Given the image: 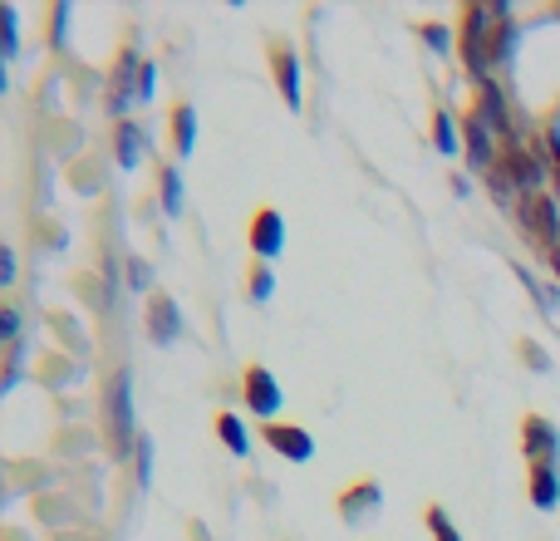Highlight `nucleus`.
<instances>
[{
	"label": "nucleus",
	"instance_id": "nucleus-1",
	"mask_svg": "<svg viewBox=\"0 0 560 541\" xmlns=\"http://www.w3.org/2000/svg\"><path fill=\"white\" fill-rule=\"evenodd\" d=\"M506 30V5H472L462 15V60L487 79V64L497 60V40Z\"/></svg>",
	"mask_w": 560,
	"mask_h": 541
},
{
	"label": "nucleus",
	"instance_id": "nucleus-2",
	"mask_svg": "<svg viewBox=\"0 0 560 541\" xmlns=\"http://www.w3.org/2000/svg\"><path fill=\"white\" fill-rule=\"evenodd\" d=\"M516 222L526 227V237L551 256V246H556V237H560V217H556V202H551L546 192H531V197L516 207Z\"/></svg>",
	"mask_w": 560,
	"mask_h": 541
},
{
	"label": "nucleus",
	"instance_id": "nucleus-3",
	"mask_svg": "<svg viewBox=\"0 0 560 541\" xmlns=\"http://www.w3.org/2000/svg\"><path fill=\"white\" fill-rule=\"evenodd\" d=\"M109 438L113 448H118V458L133 448V443H143L138 433H133V404H128V374H118L109 384Z\"/></svg>",
	"mask_w": 560,
	"mask_h": 541
},
{
	"label": "nucleus",
	"instance_id": "nucleus-4",
	"mask_svg": "<svg viewBox=\"0 0 560 541\" xmlns=\"http://www.w3.org/2000/svg\"><path fill=\"white\" fill-rule=\"evenodd\" d=\"M246 404H251L261 419H276L280 384H276V374H271V369H261V364H251V369H246Z\"/></svg>",
	"mask_w": 560,
	"mask_h": 541
},
{
	"label": "nucleus",
	"instance_id": "nucleus-5",
	"mask_svg": "<svg viewBox=\"0 0 560 541\" xmlns=\"http://www.w3.org/2000/svg\"><path fill=\"white\" fill-rule=\"evenodd\" d=\"M266 438H271V448L285 453L290 463H310V458H315V438H310L305 428H295V423H271Z\"/></svg>",
	"mask_w": 560,
	"mask_h": 541
},
{
	"label": "nucleus",
	"instance_id": "nucleus-6",
	"mask_svg": "<svg viewBox=\"0 0 560 541\" xmlns=\"http://www.w3.org/2000/svg\"><path fill=\"white\" fill-rule=\"evenodd\" d=\"M492 138H497V133L477 119V114L462 123V143H467V158H472V168H487V173L497 168V143H492Z\"/></svg>",
	"mask_w": 560,
	"mask_h": 541
},
{
	"label": "nucleus",
	"instance_id": "nucleus-7",
	"mask_svg": "<svg viewBox=\"0 0 560 541\" xmlns=\"http://www.w3.org/2000/svg\"><path fill=\"white\" fill-rule=\"evenodd\" d=\"M251 246H256V256H280V246H285V222H280L276 207H261V212H256V222H251Z\"/></svg>",
	"mask_w": 560,
	"mask_h": 541
},
{
	"label": "nucleus",
	"instance_id": "nucleus-8",
	"mask_svg": "<svg viewBox=\"0 0 560 541\" xmlns=\"http://www.w3.org/2000/svg\"><path fill=\"white\" fill-rule=\"evenodd\" d=\"M148 335H153L158 345H172V340L182 335V310H177V301L158 296V301L148 305Z\"/></svg>",
	"mask_w": 560,
	"mask_h": 541
},
{
	"label": "nucleus",
	"instance_id": "nucleus-9",
	"mask_svg": "<svg viewBox=\"0 0 560 541\" xmlns=\"http://www.w3.org/2000/svg\"><path fill=\"white\" fill-rule=\"evenodd\" d=\"M379 502H384L379 482H359V487H349L339 497V512H344V522H364L369 512H379Z\"/></svg>",
	"mask_w": 560,
	"mask_h": 541
},
{
	"label": "nucleus",
	"instance_id": "nucleus-10",
	"mask_svg": "<svg viewBox=\"0 0 560 541\" xmlns=\"http://www.w3.org/2000/svg\"><path fill=\"white\" fill-rule=\"evenodd\" d=\"M526 458H531L536 468H541L546 458L556 463V428L546 419H526Z\"/></svg>",
	"mask_w": 560,
	"mask_h": 541
},
{
	"label": "nucleus",
	"instance_id": "nucleus-11",
	"mask_svg": "<svg viewBox=\"0 0 560 541\" xmlns=\"http://www.w3.org/2000/svg\"><path fill=\"white\" fill-rule=\"evenodd\" d=\"M502 168L511 173V182H516V187H521L526 197H531V192L541 187V178H546V168H541V163H536L531 153H506V158H502Z\"/></svg>",
	"mask_w": 560,
	"mask_h": 541
},
{
	"label": "nucleus",
	"instance_id": "nucleus-12",
	"mask_svg": "<svg viewBox=\"0 0 560 541\" xmlns=\"http://www.w3.org/2000/svg\"><path fill=\"white\" fill-rule=\"evenodd\" d=\"M531 502L541 507V512H551L560 502V478H556V463H541V468H531Z\"/></svg>",
	"mask_w": 560,
	"mask_h": 541
},
{
	"label": "nucleus",
	"instance_id": "nucleus-13",
	"mask_svg": "<svg viewBox=\"0 0 560 541\" xmlns=\"http://www.w3.org/2000/svg\"><path fill=\"white\" fill-rule=\"evenodd\" d=\"M276 79H280V94L290 109H300V60L290 50H276Z\"/></svg>",
	"mask_w": 560,
	"mask_h": 541
},
{
	"label": "nucleus",
	"instance_id": "nucleus-14",
	"mask_svg": "<svg viewBox=\"0 0 560 541\" xmlns=\"http://www.w3.org/2000/svg\"><path fill=\"white\" fill-rule=\"evenodd\" d=\"M477 119L487 123L492 133H506V109H502V89L492 84V79H482V109H477Z\"/></svg>",
	"mask_w": 560,
	"mask_h": 541
},
{
	"label": "nucleus",
	"instance_id": "nucleus-15",
	"mask_svg": "<svg viewBox=\"0 0 560 541\" xmlns=\"http://www.w3.org/2000/svg\"><path fill=\"white\" fill-rule=\"evenodd\" d=\"M172 138H177V158H192V148H197V119H192L187 104L172 109Z\"/></svg>",
	"mask_w": 560,
	"mask_h": 541
},
{
	"label": "nucleus",
	"instance_id": "nucleus-16",
	"mask_svg": "<svg viewBox=\"0 0 560 541\" xmlns=\"http://www.w3.org/2000/svg\"><path fill=\"white\" fill-rule=\"evenodd\" d=\"M138 148H143V133H138V123H123V119H118V168H133V163H138Z\"/></svg>",
	"mask_w": 560,
	"mask_h": 541
},
{
	"label": "nucleus",
	"instance_id": "nucleus-17",
	"mask_svg": "<svg viewBox=\"0 0 560 541\" xmlns=\"http://www.w3.org/2000/svg\"><path fill=\"white\" fill-rule=\"evenodd\" d=\"M492 197H497L502 207H521V202H526V192L511 182V173H506V168H492Z\"/></svg>",
	"mask_w": 560,
	"mask_h": 541
},
{
	"label": "nucleus",
	"instance_id": "nucleus-18",
	"mask_svg": "<svg viewBox=\"0 0 560 541\" xmlns=\"http://www.w3.org/2000/svg\"><path fill=\"white\" fill-rule=\"evenodd\" d=\"M217 433H222V443L231 453H246V448H251V438H246V428H241L236 414H222V419H217Z\"/></svg>",
	"mask_w": 560,
	"mask_h": 541
},
{
	"label": "nucleus",
	"instance_id": "nucleus-19",
	"mask_svg": "<svg viewBox=\"0 0 560 541\" xmlns=\"http://www.w3.org/2000/svg\"><path fill=\"white\" fill-rule=\"evenodd\" d=\"M163 212L168 217L182 212V178H177V168H163Z\"/></svg>",
	"mask_w": 560,
	"mask_h": 541
},
{
	"label": "nucleus",
	"instance_id": "nucleus-20",
	"mask_svg": "<svg viewBox=\"0 0 560 541\" xmlns=\"http://www.w3.org/2000/svg\"><path fill=\"white\" fill-rule=\"evenodd\" d=\"M428 532H433L438 541H462V532L452 527V517L443 512V507H428Z\"/></svg>",
	"mask_w": 560,
	"mask_h": 541
},
{
	"label": "nucleus",
	"instance_id": "nucleus-21",
	"mask_svg": "<svg viewBox=\"0 0 560 541\" xmlns=\"http://www.w3.org/2000/svg\"><path fill=\"white\" fill-rule=\"evenodd\" d=\"M433 133H438V148H443V153H457V133H452L448 114H438V119H433Z\"/></svg>",
	"mask_w": 560,
	"mask_h": 541
},
{
	"label": "nucleus",
	"instance_id": "nucleus-22",
	"mask_svg": "<svg viewBox=\"0 0 560 541\" xmlns=\"http://www.w3.org/2000/svg\"><path fill=\"white\" fill-rule=\"evenodd\" d=\"M148 478H153V443L143 438L138 443V482H148Z\"/></svg>",
	"mask_w": 560,
	"mask_h": 541
},
{
	"label": "nucleus",
	"instance_id": "nucleus-23",
	"mask_svg": "<svg viewBox=\"0 0 560 541\" xmlns=\"http://www.w3.org/2000/svg\"><path fill=\"white\" fill-rule=\"evenodd\" d=\"M15 40H20V20H15V10H5V55H15V50H20Z\"/></svg>",
	"mask_w": 560,
	"mask_h": 541
},
{
	"label": "nucleus",
	"instance_id": "nucleus-24",
	"mask_svg": "<svg viewBox=\"0 0 560 541\" xmlns=\"http://www.w3.org/2000/svg\"><path fill=\"white\" fill-rule=\"evenodd\" d=\"M153 84H158V69H153V64H138V99H148Z\"/></svg>",
	"mask_w": 560,
	"mask_h": 541
},
{
	"label": "nucleus",
	"instance_id": "nucleus-25",
	"mask_svg": "<svg viewBox=\"0 0 560 541\" xmlns=\"http://www.w3.org/2000/svg\"><path fill=\"white\" fill-rule=\"evenodd\" d=\"M271 296V271H256L251 276V301H266Z\"/></svg>",
	"mask_w": 560,
	"mask_h": 541
},
{
	"label": "nucleus",
	"instance_id": "nucleus-26",
	"mask_svg": "<svg viewBox=\"0 0 560 541\" xmlns=\"http://www.w3.org/2000/svg\"><path fill=\"white\" fill-rule=\"evenodd\" d=\"M10 281H15V251L5 246L0 251V286H10Z\"/></svg>",
	"mask_w": 560,
	"mask_h": 541
},
{
	"label": "nucleus",
	"instance_id": "nucleus-27",
	"mask_svg": "<svg viewBox=\"0 0 560 541\" xmlns=\"http://www.w3.org/2000/svg\"><path fill=\"white\" fill-rule=\"evenodd\" d=\"M128 276H133V291H148V261H128Z\"/></svg>",
	"mask_w": 560,
	"mask_h": 541
},
{
	"label": "nucleus",
	"instance_id": "nucleus-28",
	"mask_svg": "<svg viewBox=\"0 0 560 541\" xmlns=\"http://www.w3.org/2000/svg\"><path fill=\"white\" fill-rule=\"evenodd\" d=\"M423 35H428V45H433V50H448V30H443V25H428Z\"/></svg>",
	"mask_w": 560,
	"mask_h": 541
},
{
	"label": "nucleus",
	"instance_id": "nucleus-29",
	"mask_svg": "<svg viewBox=\"0 0 560 541\" xmlns=\"http://www.w3.org/2000/svg\"><path fill=\"white\" fill-rule=\"evenodd\" d=\"M15 330H20V315H15V310H5V315H0V335H5V340H10V335H15Z\"/></svg>",
	"mask_w": 560,
	"mask_h": 541
},
{
	"label": "nucleus",
	"instance_id": "nucleus-30",
	"mask_svg": "<svg viewBox=\"0 0 560 541\" xmlns=\"http://www.w3.org/2000/svg\"><path fill=\"white\" fill-rule=\"evenodd\" d=\"M64 25H69V5H59L55 10V40H64Z\"/></svg>",
	"mask_w": 560,
	"mask_h": 541
},
{
	"label": "nucleus",
	"instance_id": "nucleus-31",
	"mask_svg": "<svg viewBox=\"0 0 560 541\" xmlns=\"http://www.w3.org/2000/svg\"><path fill=\"white\" fill-rule=\"evenodd\" d=\"M551 261H556V271H560V237H556V246H551Z\"/></svg>",
	"mask_w": 560,
	"mask_h": 541
}]
</instances>
